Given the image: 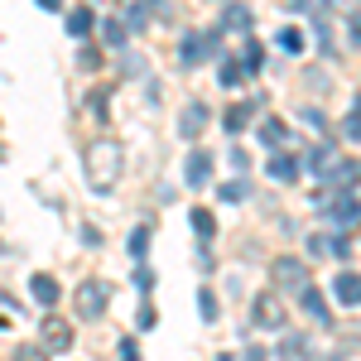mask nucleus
Instances as JSON below:
<instances>
[{
  "instance_id": "1",
  "label": "nucleus",
  "mask_w": 361,
  "mask_h": 361,
  "mask_svg": "<svg viewBox=\"0 0 361 361\" xmlns=\"http://www.w3.org/2000/svg\"><path fill=\"white\" fill-rule=\"evenodd\" d=\"M121 169H126V145L121 140H97L92 149H87V183L97 188V193H106L116 178H121Z\"/></svg>"
},
{
  "instance_id": "2",
  "label": "nucleus",
  "mask_w": 361,
  "mask_h": 361,
  "mask_svg": "<svg viewBox=\"0 0 361 361\" xmlns=\"http://www.w3.org/2000/svg\"><path fill=\"white\" fill-rule=\"evenodd\" d=\"M222 34H226L222 25L202 29V34H183V39H178V63H183V68H197L202 58H212L217 49H222Z\"/></svg>"
},
{
  "instance_id": "3",
  "label": "nucleus",
  "mask_w": 361,
  "mask_h": 361,
  "mask_svg": "<svg viewBox=\"0 0 361 361\" xmlns=\"http://www.w3.org/2000/svg\"><path fill=\"white\" fill-rule=\"evenodd\" d=\"M73 308H78V318H106V308H111V284H106V279H82L78 294H73Z\"/></svg>"
},
{
  "instance_id": "4",
  "label": "nucleus",
  "mask_w": 361,
  "mask_h": 361,
  "mask_svg": "<svg viewBox=\"0 0 361 361\" xmlns=\"http://www.w3.org/2000/svg\"><path fill=\"white\" fill-rule=\"evenodd\" d=\"M250 313H255V323H260V328H270V333H284V323H289V308H284V299H279L275 289L255 294Z\"/></svg>"
},
{
  "instance_id": "5",
  "label": "nucleus",
  "mask_w": 361,
  "mask_h": 361,
  "mask_svg": "<svg viewBox=\"0 0 361 361\" xmlns=\"http://www.w3.org/2000/svg\"><path fill=\"white\" fill-rule=\"evenodd\" d=\"M270 279H275L279 289H294V294H299L308 284V265L299 255H275V260H270Z\"/></svg>"
},
{
  "instance_id": "6",
  "label": "nucleus",
  "mask_w": 361,
  "mask_h": 361,
  "mask_svg": "<svg viewBox=\"0 0 361 361\" xmlns=\"http://www.w3.org/2000/svg\"><path fill=\"white\" fill-rule=\"evenodd\" d=\"M39 342H44V352H54V357H63L68 347H73V328H68V318H39Z\"/></svg>"
},
{
  "instance_id": "7",
  "label": "nucleus",
  "mask_w": 361,
  "mask_h": 361,
  "mask_svg": "<svg viewBox=\"0 0 361 361\" xmlns=\"http://www.w3.org/2000/svg\"><path fill=\"white\" fill-rule=\"evenodd\" d=\"M207 121H212V111H207V102H188V106H183V116H178V135L183 140H197L202 135V130H207Z\"/></svg>"
},
{
  "instance_id": "8",
  "label": "nucleus",
  "mask_w": 361,
  "mask_h": 361,
  "mask_svg": "<svg viewBox=\"0 0 361 361\" xmlns=\"http://www.w3.org/2000/svg\"><path fill=\"white\" fill-rule=\"evenodd\" d=\"M308 169L318 173V178H328V183H337V169H342V154H337V145H318L313 154H308Z\"/></svg>"
},
{
  "instance_id": "9",
  "label": "nucleus",
  "mask_w": 361,
  "mask_h": 361,
  "mask_svg": "<svg viewBox=\"0 0 361 361\" xmlns=\"http://www.w3.org/2000/svg\"><path fill=\"white\" fill-rule=\"evenodd\" d=\"M207 178H212V154H207V149H193V154L183 159V183H188V188H202Z\"/></svg>"
},
{
  "instance_id": "10",
  "label": "nucleus",
  "mask_w": 361,
  "mask_h": 361,
  "mask_svg": "<svg viewBox=\"0 0 361 361\" xmlns=\"http://www.w3.org/2000/svg\"><path fill=\"white\" fill-rule=\"evenodd\" d=\"M270 178L275 183H299V173H304V159L299 154H284V149H275V159H270Z\"/></svg>"
},
{
  "instance_id": "11",
  "label": "nucleus",
  "mask_w": 361,
  "mask_h": 361,
  "mask_svg": "<svg viewBox=\"0 0 361 361\" xmlns=\"http://www.w3.org/2000/svg\"><path fill=\"white\" fill-rule=\"evenodd\" d=\"M333 299H337V304H347V308H357V304H361V275H357V270H337V279H333Z\"/></svg>"
},
{
  "instance_id": "12",
  "label": "nucleus",
  "mask_w": 361,
  "mask_h": 361,
  "mask_svg": "<svg viewBox=\"0 0 361 361\" xmlns=\"http://www.w3.org/2000/svg\"><path fill=\"white\" fill-rule=\"evenodd\" d=\"M328 217H333L337 226H352L361 217V202L352 197V188H342V197H337V202H328Z\"/></svg>"
},
{
  "instance_id": "13",
  "label": "nucleus",
  "mask_w": 361,
  "mask_h": 361,
  "mask_svg": "<svg viewBox=\"0 0 361 361\" xmlns=\"http://www.w3.org/2000/svg\"><path fill=\"white\" fill-rule=\"evenodd\" d=\"M299 304H304V313L313 318V323H323V328L333 323V318H328V299H323L313 284H304V289H299Z\"/></svg>"
},
{
  "instance_id": "14",
  "label": "nucleus",
  "mask_w": 361,
  "mask_h": 361,
  "mask_svg": "<svg viewBox=\"0 0 361 361\" xmlns=\"http://www.w3.org/2000/svg\"><path fill=\"white\" fill-rule=\"evenodd\" d=\"M250 121H255V102H236V106H231V111L222 116V130H231V135H241V130H246Z\"/></svg>"
},
{
  "instance_id": "15",
  "label": "nucleus",
  "mask_w": 361,
  "mask_h": 361,
  "mask_svg": "<svg viewBox=\"0 0 361 361\" xmlns=\"http://www.w3.org/2000/svg\"><path fill=\"white\" fill-rule=\"evenodd\" d=\"M92 29H97V10H87V5L68 10V34H73V39H87Z\"/></svg>"
},
{
  "instance_id": "16",
  "label": "nucleus",
  "mask_w": 361,
  "mask_h": 361,
  "mask_svg": "<svg viewBox=\"0 0 361 361\" xmlns=\"http://www.w3.org/2000/svg\"><path fill=\"white\" fill-rule=\"evenodd\" d=\"M29 294H34V299H39L44 308H54L63 289H58V279H54V275H34V284H29Z\"/></svg>"
},
{
  "instance_id": "17",
  "label": "nucleus",
  "mask_w": 361,
  "mask_h": 361,
  "mask_svg": "<svg viewBox=\"0 0 361 361\" xmlns=\"http://www.w3.org/2000/svg\"><path fill=\"white\" fill-rule=\"evenodd\" d=\"M284 140H289V126H284V121H275V116H265V121H260V145L284 149Z\"/></svg>"
},
{
  "instance_id": "18",
  "label": "nucleus",
  "mask_w": 361,
  "mask_h": 361,
  "mask_svg": "<svg viewBox=\"0 0 361 361\" xmlns=\"http://www.w3.org/2000/svg\"><path fill=\"white\" fill-rule=\"evenodd\" d=\"M250 25H255V15H250L246 5H226V15H222V29H226V34H246Z\"/></svg>"
},
{
  "instance_id": "19",
  "label": "nucleus",
  "mask_w": 361,
  "mask_h": 361,
  "mask_svg": "<svg viewBox=\"0 0 361 361\" xmlns=\"http://www.w3.org/2000/svg\"><path fill=\"white\" fill-rule=\"evenodd\" d=\"M246 78H250V73H246L241 58H222V68H217V82H222V87H241Z\"/></svg>"
},
{
  "instance_id": "20",
  "label": "nucleus",
  "mask_w": 361,
  "mask_h": 361,
  "mask_svg": "<svg viewBox=\"0 0 361 361\" xmlns=\"http://www.w3.org/2000/svg\"><path fill=\"white\" fill-rule=\"evenodd\" d=\"M275 44L284 49V54H304V49H308L304 29H294V25H284V29H279V34H275Z\"/></svg>"
},
{
  "instance_id": "21",
  "label": "nucleus",
  "mask_w": 361,
  "mask_h": 361,
  "mask_svg": "<svg viewBox=\"0 0 361 361\" xmlns=\"http://www.w3.org/2000/svg\"><path fill=\"white\" fill-rule=\"evenodd\" d=\"M279 357H308V337L304 333H284L279 337Z\"/></svg>"
},
{
  "instance_id": "22",
  "label": "nucleus",
  "mask_w": 361,
  "mask_h": 361,
  "mask_svg": "<svg viewBox=\"0 0 361 361\" xmlns=\"http://www.w3.org/2000/svg\"><path fill=\"white\" fill-rule=\"evenodd\" d=\"M188 222H193V231L202 236V241H212V236H217V217H212L207 207H197V212L188 217Z\"/></svg>"
},
{
  "instance_id": "23",
  "label": "nucleus",
  "mask_w": 361,
  "mask_h": 361,
  "mask_svg": "<svg viewBox=\"0 0 361 361\" xmlns=\"http://www.w3.org/2000/svg\"><path fill=\"white\" fill-rule=\"evenodd\" d=\"M102 39H106L111 49H126V39H130V25H121V20H106V25H102Z\"/></svg>"
},
{
  "instance_id": "24",
  "label": "nucleus",
  "mask_w": 361,
  "mask_h": 361,
  "mask_svg": "<svg viewBox=\"0 0 361 361\" xmlns=\"http://www.w3.org/2000/svg\"><path fill=\"white\" fill-rule=\"evenodd\" d=\"M342 140H352V145L361 140V97L352 102V111H347V121H342Z\"/></svg>"
},
{
  "instance_id": "25",
  "label": "nucleus",
  "mask_w": 361,
  "mask_h": 361,
  "mask_svg": "<svg viewBox=\"0 0 361 361\" xmlns=\"http://www.w3.org/2000/svg\"><path fill=\"white\" fill-rule=\"evenodd\" d=\"M149 5H154V0H135V5H130V15H126V25L145 29V25H149Z\"/></svg>"
},
{
  "instance_id": "26",
  "label": "nucleus",
  "mask_w": 361,
  "mask_h": 361,
  "mask_svg": "<svg viewBox=\"0 0 361 361\" xmlns=\"http://www.w3.org/2000/svg\"><path fill=\"white\" fill-rule=\"evenodd\" d=\"M241 63H246V73H260V68H265V49H260V44L250 39V44H246V54H241Z\"/></svg>"
},
{
  "instance_id": "27",
  "label": "nucleus",
  "mask_w": 361,
  "mask_h": 361,
  "mask_svg": "<svg viewBox=\"0 0 361 361\" xmlns=\"http://www.w3.org/2000/svg\"><path fill=\"white\" fill-rule=\"evenodd\" d=\"M126 246H130V255H145V250H149V226H135V231H130V241H126Z\"/></svg>"
},
{
  "instance_id": "28",
  "label": "nucleus",
  "mask_w": 361,
  "mask_h": 361,
  "mask_svg": "<svg viewBox=\"0 0 361 361\" xmlns=\"http://www.w3.org/2000/svg\"><path fill=\"white\" fill-rule=\"evenodd\" d=\"M197 313H202L207 323H217V294H212V289H202V294H197Z\"/></svg>"
},
{
  "instance_id": "29",
  "label": "nucleus",
  "mask_w": 361,
  "mask_h": 361,
  "mask_svg": "<svg viewBox=\"0 0 361 361\" xmlns=\"http://www.w3.org/2000/svg\"><path fill=\"white\" fill-rule=\"evenodd\" d=\"M294 10H299V15H328L333 0H294Z\"/></svg>"
},
{
  "instance_id": "30",
  "label": "nucleus",
  "mask_w": 361,
  "mask_h": 361,
  "mask_svg": "<svg viewBox=\"0 0 361 361\" xmlns=\"http://www.w3.org/2000/svg\"><path fill=\"white\" fill-rule=\"evenodd\" d=\"M130 284H135L140 294H149V289H154V270H149V265H140L135 275H130Z\"/></svg>"
},
{
  "instance_id": "31",
  "label": "nucleus",
  "mask_w": 361,
  "mask_h": 361,
  "mask_svg": "<svg viewBox=\"0 0 361 361\" xmlns=\"http://www.w3.org/2000/svg\"><path fill=\"white\" fill-rule=\"evenodd\" d=\"M154 323H159V313H154V308L145 304V308H140V313H135V328H140V333H149Z\"/></svg>"
},
{
  "instance_id": "32",
  "label": "nucleus",
  "mask_w": 361,
  "mask_h": 361,
  "mask_svg": "<svg viewBox=\"0 0 361 361\" xmlns=\"http://www.w3.org/2000/svg\"><path fill=\"white\" fill-rule=\"evenodd\" d=\"M246 193H250L246 183H222V202H241Z\"/></svg>"
},
{
  "instance_id": "33",
  "label": "nucleus",
  "mask_w": 361,
  "mask_h": 361,
  "mask_svg": "<svg viewBox=\"0 0 361 361\" xmlns=\"http://www.w3.org/2000/svg\"><path fill=\"white\" fill-rule=\"evenodd\" d=\"M106 106H111V92H92V111L106 116Z\"/></svg>"
},
{
  "instance_id": "34",
  "label": "nucleus",
  "mask_w": 361,
  "mask_h": 361,
  "mask_svg": "<svg viewBox=\"0 0 361 361\" xmlns=\"http://www.w3.org/2000/svg\"><path fill=\"white\" fill-rule=\"evenodd\" d=\"M333 255H337V260H347V255H352V241H347V236H333Z\"/></svg>"
},
{
  "instance_id": "35",
  "label": "nucleus",
  "mask_w": 361,
  "mask_h": 361,
  "mask_svg": "<svg viewBox=\"0 0 361 361\" xmlns=\"http://www.w3.org/2000/svg\"><path fill=\"white\" fill-rule=\"evenodd\" d=\"M82 246H102V231H97V226H92V222L82 226Z\"/></svg>"
},
{
  "instance_id": "36",
  "label": "nucleus",
  "mask_w": 361,
  "mask_h": 361,
  "mask_svg": "<svg viewBox=\"0 0 361 361\" xmlns=\"http://www.w3.org/2000/svg\"><path fill=\"white\" fill-rule=\"evenodd\" d=\"M352 44L361 49V15H352Z\"/></svg>"
},
{
  "instance_id": "37",
  "label": "nucleus",
  "mask_w": 361,
  "mask_h": 361,
  "mask_svg": "<svg viewBox=\"0 0 361 361\" xmlns=\"http://www.w3.org/2000/svg\"><path fill=\"white\" fill-rule=\"evenodd\" d=\"M58 5H63V0H39V10H58Z\"/></svg>"
},
{
  "instance_id": "38",
  "label": "nucleus",
  "mask_w": 361,
  "mask_h": 361,
  "mask_svg": "<svg viewBox=\"0 0 361 361\" xmlns=\"http://www.w3.org/2000/svg\"><path fill=\"white\" fill-rule=\"evenodd\" d=\"M0 328H10V318H0Z\"/></svg>"
}]
</instances>
